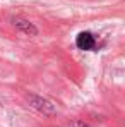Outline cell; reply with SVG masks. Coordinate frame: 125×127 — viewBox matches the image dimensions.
<instances>
[{
  "instance_id": "6da1fadb",
  "label": "cell",
  "mask_w": 125,
  "mask_h": 127,
  "mask_svg": "<svg viewBox=\"0 0 125 127\" xmlns=\"http://www.w3.org/2000/svg\"><path fill=\"white\" fill-rule=\"evenodd\" d=\"M29 105L33 108H36L38 112H41L43 115H55L57 108L51 101H48L46 98H41V96H36V95H29Z\"/></svg>"
},
{
  "instance_id": "7a4b0ae2",
  "label": "cell",
  "mask_w": 125,
  "mask_h": 127,
  "mask_svg": "<svg viewBox=\"0 0 125 127\" xmlns=\"http://www.w3.org/2000/svg\"><path fill=\"white\" fill-rule=\"evenodd\" d=\"M10 22H12V26H14L16 29L22 31V33L27 34V36H36V34H38V28H36L33 22H29L27 19L21 17V16H14V17L10 19Z\"/></svg>"
},
{
  "instance_id": "3957f363",
  "label": "cell",
  "mask_w": 125,
  "mask_h": 127,
  "mask_svg": "<svg viewBox=\"0 0 125 127\" xmlns=\"http://www.w3.org/2000/svg\"><path fill=\"white\" fill-rule=\"evenodd\" d=\"M75 46H77L79 50L89 52V50H93V48L96 46V40H94V36H93L89 31H82V33H79L77 38H75Z\"/></svg>"
},
{
  "instance_id": "277c9868",
  "label": "cell",
  "mask_w": 125,
  "mask_h": 127,
  "mask_svg": "<svg viewBox=\"0 0 125 127\" xmlns=\"http://www.w3.org/2000/svg\"><path fill=\"white\" fill-rule=\"evenodd\" d=\"M69 127H89L84 120H72L70 124H69Z\"/></svg>"
}]
</instances>
